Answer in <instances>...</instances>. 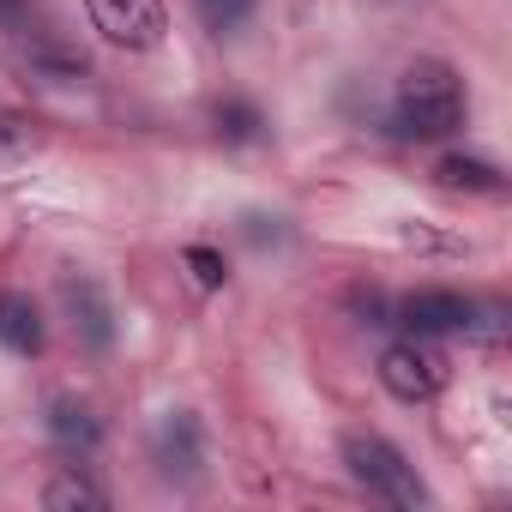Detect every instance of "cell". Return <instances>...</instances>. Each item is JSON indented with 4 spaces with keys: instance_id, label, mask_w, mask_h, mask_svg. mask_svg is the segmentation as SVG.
<instances>
[{
    "instance_id": "6da1fadb",
    "label": "cell",
    "mask_w": 512,
    "mask_h": 512,
    "mask_svg": "<svg viewBox=\"0 0 512 512\" xmlns=\"http://www.w3.org/2000/svg\"><path fill=\"white\" fill-rule=\"evenodd\" d=\"M404 139H452L464 127V79L446 61H410L392 97Z\"/></svg>"
},
{
    "instance_id": "7a4b0ae2",
    "label": "cell",
    "mask_w": 512,
    "mask_h": 512,
    "mask_svg": "<svg viewBox=\"0 0 512 512\" xmlns=\"http://www.w3.org/2000/svg\"><path fill=\"white\" fill-rule=\"evenodd\" d=\"M344 464H350V476H356L374 500H386V506H428V488H422L416 464H410L392 440H380V434H350V440H344Z\"/></svg>"
},
{
    "instance_id": "3957f363",
    "label": "cell",
    "mask_w": 512,
    "mask_h": 512,
    "mask_svg": "<svg viewBox=\"0 0 512 512\" xmlns=\"http://www.w3.org/2000/svg\"><path fill=\"white\" fill-rule=\"evenodd\" d=\"M85 13H91V31L121 55H145L169 31L163 0H85Z\"/></svg>"
},
{
    "instance_id": "277c9868",
    "label": "cell",
    "mask_w": 512,
    "mask_h": 512,
    "mask_svg": "<svg viewBox=\"0 0 512 512\" xmlns=\"http://www.w3.org/2000/svg\"><path fill=\"white\" fill-rule=\"evenodd\" d=\"M380 386L398 398V404H428L440 386H446V356L428 344V338H398V344H386V356H380Z\"/></svg>"
},
{
    "instance_id": "5b68a950",
    "label": "cell",
    "mask_w": 512,
    "mask_h": 512,
    "mask_svg": "<svg viewBox=\"0 0 512 512\" xmlns=\"http://www.w3.org/2000/svg\"><path fill=\"white\" fill-rule=\"evenodd\" d=\"M476 302L458 296V290H410L398 302V320L416 332V338H434V332H476Z\"/></svg>"
},
{
    "instance_id": "8992f818",
    "label": "cell",
    "mask_w": 512,
    "mask_h": 512,
    "mask_svg": "<svg viewBox=\"0 0 512 512\" xmlns=\"http://www.w3.org/2000/svg\"><path fill=\"white\" fill-rule=\"evenodd\" d=\"M199 464H205L199 422H193L187 410H175V416L157 428V470H163L169 482H193V476H199Z\"/></svg>"
},
{
    "instance_id": "52a82bcc",
    "label": "cell",
    "mask_w": 512,
    "mask_h": 512,
    "mask_svg": "<svg viewBox=\"0 0 512 512\" xmlns=\"http://www.w3.org/2000/svg\"><path fill=\"white\" fill-rule=\"evenodd\" d=\"M61 302H67V314H73V332H85V344H91V350H109L115 320H109L103 290H97L91 278H61Z\"/></svg>"
},
{
    "instance_id": "ba28073f",
    "label": "cell",
    "mask_w": 512,
    "mask_h": 512,
    "mask_svg": "<svg viewBox=\"0 0 512 512\" xmlns=\"http://www.w3.org/2000/svg\"><path fill=\"white\" fill-rule=\"evenodd\" d=\"M0 344H7L13 356H37L43 350V314L19 290H0Z\"/></svg>"
},
{
    "instance_id": "9c48e42d",
    "label": "cell",
    "mask_w": 512,
    "mask_h": 512,
    "mask_svg": "<svg viewBox=\"0 0 512 512\" xmlns=\"http://www.w3.org/2000/svg\"><path fill=\"white\" fill-rule=\"evenodd\" d=\"M43 506H49V512H103V506H109V494H103V482H97V476H85L79 464H67L61 476H49V482H43Z\"/></svg>"
},
{
    "instance_id": "30bf717a",
    "label": "cell",
    "mask_w": 512,
    "mask_h": 512,
    "mask_svg": "<svg viewBox=\"0 0 512 512\" xmlns=\"http://www.w3.org/2000/svg\"><path fill=\"white\" fill-rule=\"evenodd\" d=\"M49 428H55V440H61L67 452H91L97 434H103L97 416H91L85 404H73V398H55V404H49Z\"/></svg>"
},
{
    "instance_id": "8fae6325",
    "label": "cell",
    "mask_w": 512,
    "mask_h": 512,
    "mask_svg": "<svg viewBox=\"0 0 512 512\" xmlns=\"http://www.w3.org/2000/svg\"><path fill=\"white\" fill-rule=\"evenodd\" d=\"M440 181L470 187V193H500V169L482 163V157H440Z\"/></svg>"
},
{
    "instance_id": "7c38bea8",
    "label": "cell",
    "mask_w": 512,
    "mask_h": 512,
    "mask_svg": "<svg viewBox=\"0 0 512 512\" xmlns=\"http://www.w3.org/2000/svg\"><path fill=\"white\" fill-rule=\"evenodd\" d=\"M31 151H37V127L25 115H13V109H0V175L19 169Z\"/></svg>"
},
{
    "instance_id": "4fadbf2b",
    "label": "cell",
    "mask_w": 512,
    "mask_h": 512,
    "mask_svg": "<svg viewBox=\"0 0 512 512\" xmlns=\"http://www.w3.org/2000/svg\"><path fill=\"white\" fill-rule=\"evenodd\" d=\"M253 7H260V0H193V13H199V25H205L211 37L241 31V25L253 19Z\"/></svg>"
},
{
    "instance_id": "5bb4252c",
    "label": "cell",
    "mask_w": 512,
    "mask_h": 512,
    "mask_svg": "<svg viewBox=\"0 0 512 512\" xmlns=\"http://www.w3.org/2000/svg\"><path fill=\"white\" fill-rule=\"evenodd\" d=\"M217 127H223L229 139H253V133H260V109H247V103H223V109H217Z\"/></svg>"
},
{
    "instance_id": "9a60e30c",
    "label": "cell",
    "mask_w": 512,
    "mask_h": 512,
    "mask_svg": "<svg viewBox=\"0 0 512 512\" xmlns=\"http://www.w3.org/2000/svg\"><path fill=\"white\" fill-rule=\"evenodd\" d=\"M187 266H193V278H199L205 290H217V284L229 278V266H223V253H211V247H187Z\"/></svg>"
},
{
    "instance_id": "2e32d148",
    "label": "cell",
    "mask_w": 512,
    "mask_h": 512,
    "mask_svg": "<svg viewBox=\"0 0 512 512\" xmlns=\"http://www.w3.org/2000/svg\"><path fill=\"white\" fill-rule=\"evenodd\" d=\"M19 13V0H0V19H13Z\"/></svg>"
}]
</instances>
